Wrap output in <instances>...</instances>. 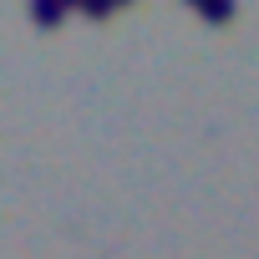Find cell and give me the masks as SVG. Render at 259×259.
<instances>
[{
  "mask_svg": "<svg viewBox=\"0 0 259 259\" xmlns=\"http://www.w3.org/2000/svg\"><path fill=\"white\" fill-rule=\"evenodd\" d=\"M36 26H61L66 21V6H56V0H41V6H31Z\"/></svg>",
  "mask_w": 259,
  "mask_h": 259,
  "instance_id": "obj_1",
  "label": "cell"
},
{
  "mask_svg": "<svg viewBox=\"0 0 259 259\" xmlns=\"http://www.w3.org/2000/svg\"><path fill=\"white\" fill-rule=\"evenodd\" d=\"M198 11H203V21H213V26L234 21V6H198Z\"/></svg>",
  "mask_w": 259,
  "mask_h": 259,
  "instance_id": "obj_2",
  "label": "cell"
}]
</instances>
